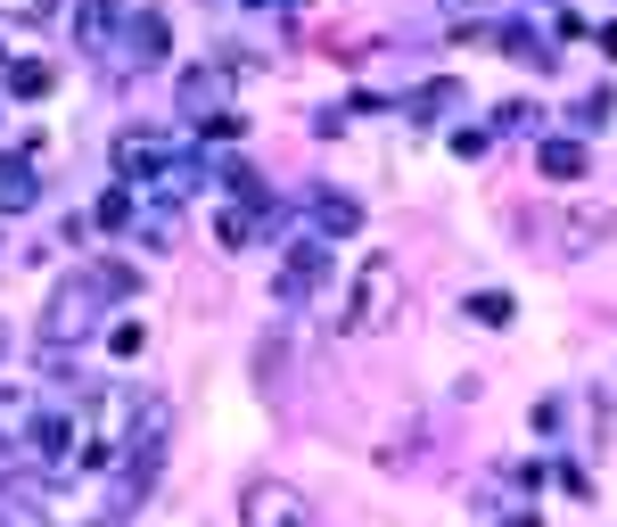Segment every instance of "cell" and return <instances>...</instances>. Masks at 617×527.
<instances>
[{
  "label": "cell",
  "mask_w": 617,
  "mask_h": 527,
  "mask_svg": "<svg viewBox=\"0 0 617 527\" xmlns=\"http://www.w3.org/2000/svg\"><path fill=\"white\" fill-rule=\"evenodd\" d=\"M395 313H403V264H395V256H371V264H354L346 330H388Z\"/></svg>",
  "instance_id": "cell-1"
},
{
  "label": "cell",
  "mask_w": 617,
  "mask_h": 527,
  "mask_svg": "<svg viewBox=\"0 0 617 527\" xmlns=\"http://www.w3.org/2000/svg\"><path fill=\"white\" fill-rule=\"evenodd\" d=\"M99 305H108V297H99V281H91V272H75V281L41 305V347H82L99 330Z\"/></svg>",
  "instance_id": "cell-2"
},
{
  "label": "cell",
  "mask_w": 617,
  "mask_h": 527,
  "mask_svg": "<svg viewBox=\"0 0 617 527\" xmlns=\"http://www.w3.org/2000/svg\"><path fill=\"white\" fill-rule=\"evenodd\" d=\"M165 50H174L165 9H133V17H124V41H108V67H116V75H148Z\"/></svg>",
  "instance_id": "cell-3"
},
{
  "label": "cell",
  "mask_w": 617,
  "mask_h": 527,
  "mask_svg": "<svg viewBox=\"0 0 617 527\" xmlns=\"http://www.w3.org/2000/svg\"><path fill=\"white\" fill-rule=\"evenodd\" d=\"M239 527H313V502L296 495V487H281V478H247Z\"/></svg>",
  "instance_id": "cell-4"
},
{
  "label": "cell",
  "mask_w": 617,
  "mask_h": 527,
  "mask_svg": "<svg viewBox=\"0 0 617 527\" xmlns=\"http://www.w3.org/2000/svg\"><path fill=\"white\" fill-rule=\"evenodd\" d=\"M223 99H231V67H223V58H206V67H182V82H174V108H182L189 124H215V116H231Z\"/></svg>",
  "instance_id": "cell-5"
},
{
  "label": "cell",
  "mask_w": 617,
  "mask_h": 527,
  "mask_svg": "<svg viewBox=\"0 0 617 527\" xmlns=\"http://www.w3.org/2000/svg\"><path fill=\"white\" fill-rule=\"evenodd\" d=\"M305 223L322 231V240H354V231H363V198H354V189H313Z\"/></svg>",
  "instance_id": "cell-6"
},
{
  "label": "cell",
  "mask_w": 617,
  "mask_h": 527,
  "mask_svg": "<svg viewBox=\"0 0 617 527\" xmlns=\"http://www.w3.org/2000/svg\"><path fill=\"white\" fill-rule=\"evenodd\" d=\"M322 272H330V247L322 240H296L288 264H281V305H305L313 289H322Z\"/></svg>",
  "instance_id": "cell-7"
},
{
  "label": "cell",
  "mask_w": 617,
  "mask_h": 527,
  "mask_svg": "<svg viewBox=\"0 0 617 527\" xmlns=\"http://www.w3.org/2000/svg\"><path fill=\"white\" fill-rule=\"evenodd\" d=\"M174 157H182L174 133H124V140H116V165H124V174H140V182L157 174V165H174Z\"/></svg>",
  "instance_id": "cell-8"
},
{
  "label": "cell",
  "mask_w": 617,
  "mask_h": 527,
  "mask_svg": "<svg viewBox=\"0 0 617 527\" xmlns=\"http://www.w3.org/2000/svg\"><path fill=\"white\" fill-rule=\"evenodd\" d=\"M26 453L41 461V470H75V453H82V446H75V420L41 412V420H33V446H26Z\"/></svg>",
  "instance_id": "cell-9"
},
{
  "label": "cell",
  "mask_w": 617,
  "mask_h": 527,
  "mask_svg": "<svg viewBox=\"0 0 617 527\" xmlns=\"http://www.w3.org/2000/svg\"><path fill=\"white\" fill-rule=\"evenodd\" d=\"M33 420H41V404L26 388H0V453H26L33 446Z\"/></svg>",
  "instance_id": "cell-10"
},
{
  "label": "cell",
  "mask_w": 617,
  "mask_h": 527,
  "mask_svg": "<svg viewBox=\"0 0 617 527\" xmlns=\"http://www.w3.org/2000/svg\"><path fill=\"white\" fill-rule=\"evenodd\" d=\"M33 198H41V174H33V157H9V149H0V215H26Z\"/></svg>",
  "instance_id": "cell-11"
},
{
  "label": "cell",
  "mask_w": 617,
  "mask_h": 527,
  "mask_svg": "<svg viewBox=\"0 0 617 527\" xmlns=\"http://www.w3.org/2000/svg\"><path fill=\"white\" fill-rule=\"evenodd\" d=\"M609 231H617L609 206H585V198H577V206H568V223H560V247H568V256H585V247H601Z\"/></svg>",
  "instance_id": "cell-12"
},
{
  "label": "cell",
  "mask_w": 617,
  "mask_h": 527,
  "mask_svg": "<svg viewBox=\"0 0 617 527\" xmlns=\"http://www.w3.org/2000/svg\"><path fill=\"white\" fill-rule=\"evenodd\" d=\"M585 165H592L585 140H543V149H536V174H543V182H577Z\"/></svg>",
  "instance_id": "cell-13"
},
{
  "label": "cell",
  "mask_w": 617,
  "mask_h": 527,
  "mask_svg": "<svg viewBox=\"0 0 617 527\" xmlns=\"http://www.w3.org/2000/svg\"><path fill=\"white\" fill-rule=\"evenodd\" d=\"M75 33H82V50H108V33H116V0H82V17H75Z\"/></svg>",
  "instance_id": "cell-14"
},
{
  "label": "cell",
  "mask_w": 617,
  "mask_h": 527,
  "mask_svg": "<svg viewBox=\"0 0 617 527\" xmlns=\"http://www.w3.org/2000/svg\"><path fill=\"white\" fill-rule=\"evenodd\" d=\"M108 354H116V363H133V354H148V330H140V322H108Z\"/></svg>",
  "instance_id": "cell-15"
},
{
  "label": "cell",
  "mask_w": 617,
  "mask_h": 527,
  "mask_svg": "<svg viewBox=\"0 0 617 527\" xmlns=\"http://www.w3.org/2000/svg\"><path fill=\"white\" fill-rule=\"evenodd\" d=\"M91 281H99V297L116 305V297H133V289H140V272H133V264H99Z\"/></svg>",
  "instance_id": "cell-16"
},
{
  "label": "cell",
  "mask_w": 617,
  "mask_h": 527,
  "mask_svg": "<svg viewBox=\"0 0 617 527\" xmlns=\"http://www.w3.org/2000/svg\"><path fill=\"white\" fill-rule=\"evenodd\" d=\"M9 91H17V99H41V91H50V67H33V58H17V67H9Z\"/></svg>",
  "instance_id": "cell-17"
},
{
  "label": "cell",
  "mask_w": 617,
  "mask_h": 527,
  "mask_svg": "<svg viewBox=\"0 0 617 527\" xmlns=\"http://www.w3.org/2000/svg\"><path fill=\"white\" fill-rule=\"evenodd\" d=\"M470 322L502 330V322H510V297H502V289H478V297H470Z\"/></svg>",
  "instance_id": "cell-18"
},
{
  "label": "cell",
  "mask_w": 617,
  "mask_h": 527,
  "mask_svg": "<svg viewBox=\"0 0 617 527\" xmlns=\"http://www.w3.org/2000/svg\"><path fill=\"white\" fill-rule=\"evenodd\" d=\"M99 223H108V231H124V223H133V189H108V198H99Z\"/></svg>",
  "instance_id": "cell-19"
},
{
  "label": "cell",
  "mask_w": 617,
  "mask_h": 527,
  "mask_svg": "<svg viewBox=\"0 0 617 527\" xmlns=\"http://www.w3.org/2000/svg\"><path fill=\"white\" fill-rule=\"evenodd\" d=\"M453 99H461V91H453V82H429V91H420V99H412V116H444V108H453Z\"/></svg>",
  "instance_id": "cell-20"
},
{
  "label": "cell",
  "mask_w": 617,
  "mask_h": 527,
  "mask_svg": "<svg viewBox=\"0 0 617 527\" xmlns=\"http://www.w3.org/2000/svg\"><path fill=\"white\" fill-rule=\"evenodd\" d=\"M437 17H444V26H478L486 0H437Z\"/></svg>",
  "instance_id": "cell-21"
},
{
  "label": "cell",
  "mask_w": 617,
  "mask_h": 527,
  "mask_svg": "<svg viewBox=\"0 0 617 527\" xmlns=\"http://www.w3.org/2000/svg\"><path fill=\"white\" fill-rule=\"evenodd\" d=\"M50 0H0V17H41Z\"/></svg>",
  "instance_id": "cell-22"
},
{
  "label": "cell",
  "mask_w": 617,
  "mask_h": 527,
  "mask_svg": "<svg viewBox=\"0 0 617 527\" xmlns=\"http://www.w3.org/2000/svg\"><path fill=\"white\" fill-rule=\"evenodd\" d=\"M502 527H543V519H527V511H519V519H502Z\"/></svg>",
  "instance_id": "cell-23"
},
{
  "label": "cell",
  "mask_w": 617,
  "mask_h": 527,
  "mask_svg": "<svg viewBox=\"0 0 617 527\" xmlns=\"http://www.w3.org/2000/svg\"><path fill=\"white\" fill-rule=\"evenodd\" d=\"M255 9H288V0H255Z\"/></svg>",
  "instance_id": "cell-24"
},
{
  "label": "cell",
  "mask_w": 617,
  "mask_h": 527,
  "mask_svg": "<svg viewBox=\"0 0 617 527\" xmlns=\"http://www.w3.org/2000/svg\"><path fill=\"white\" fill-rule=\"evenodd\" d=\"M0 363H9V330H0Z\"/></svg>",
  "instance_id": "cell-25"
},
{
  "label": "cell",
  "mask_w": 617,
  "mask_h": 527,
  "mask_svg": "<svg viewBox=\"0 0 617 527\" xmlns=\"http://www.w3.org/2000/svg\"><path fill=\"white\" fill-rule=\"evenodd\" d=\"M0 527H33V519H0Z\"/></svg>",
  "instance_id": "cell-26"
},
{
  "label": "cell",
  "mask_w": 617,
  "mask_h": 527,
  "mask_svg": "<svg viewBox=\"0 0 617 527\" xmlns=\"http://www.w3.org/2000/svg\"><path fill=\"white\" fill-rule=\"evenodd\" d=\"M0 67H9V58H0Z\"/></svg>",
  "instance_id": "cell-27"
}]
</instances>
